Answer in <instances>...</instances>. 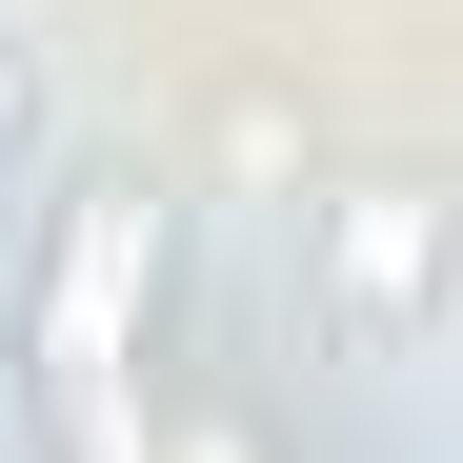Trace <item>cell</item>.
Returning a JSON list of instances; mask_svg holds the SVG:
<instances>
[{"label":"cell","mask_w":463,"mask_h":463,"mask_svg":"<svg viewBox=\"0 0 463 463\" xmlns=\"http://www.w3.org/2000/svg\"><path fill=\"white\" fill-rule=\"evenodd\" d=\"M21 141H41V61L0 41V162H21Z\"/></svg>","instance_id":"7a4b0ae2"},{"label":"cell","mask_w":463,"mask_h":463,"mask_svg":"<svg viewBox=\"0 0 463 463\" xmlns=\"http://www.w3.org/2000/svg\"><path fill=\"white\" fill-rule=\"evenodd\" d=\"M323 282H343V343H423V302H443V202H423V182H343V202H323Z\"/></svg>","instance_id":"6da1fadb"}]
</instances>
